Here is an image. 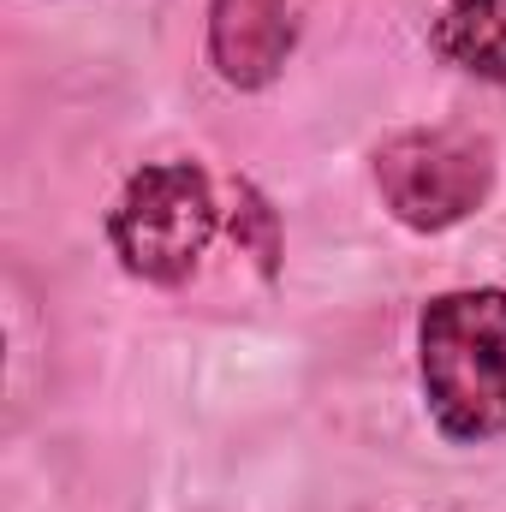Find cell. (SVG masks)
<instances>
[{
    "label": "cell",
    "instance_id": "obj_1",
    "mask_svg": "<svg viewBox=\"0 0 506 512\" xmlns=\"http://www.w3.org/2000/svg\"><path fill=\"white\" fill-rule=\"evenodd\" d=\"M417 370L429 417L447 441H489L506 429V292L459 286L417 316Z\"/></svg>",
    "mask_w": 506,
    "mask_h": 512
},
{
    "label": "cell",
    "instance_id": "obj_2",
    "mask_svg": "<svg viewBox=\"0 0 506 512\" xmlns=\"http://www.w3.org/2000/svg\"><path fill=\"white\" fill-rule=\"evenodd\" d=\"M215 227H221V203L197 161L137 167L108 209V245L120 268L149 286H179L197 268V256L209 251Z\"/></svg>",
    "mask_w": 506,
    "mask_h": 512
},
{
    "label": "cell",
    "instance_id": "obj_3",
    "mask_svg": "<svg viewBox=\"0 0 506 512\" xmlns=\"http://www.w3.org/2000/svg\"><path fill=\"white\" fill-rule=\"evenodd\" d=\"M376 191L411 233H447L471 221L495 191V143L477 131H399L376 149Z\"/></svg>",
    "mask_w": 506,
    "mask_h": 512
},
{
    "label": "cell",
    "instance_id": "obj_4",
    "mask_svg": "<svg viewBox=\"0 0 506 512\" xmlns=\"http://www.w3.org/2000/svg\"><path fill=\"white\" fill-rule=\"evenodd\" d=\"M298 42V0H209V66L233 90H268Z\"/></svg>",
    "mask_w": 506,
    "mask_h": 512
},
{
    "label": "cell",
    "instance_id": "obj_5",
    "mask_svg": "<svg viewBox=\"0 0 506 512\" xmlns=\"http://www.w3.org/2000/svg\"><path fill=\"white\" fill-rule=\"evenodd\" d=\"M435 54L471 78L506 84V0H447L435 18Z\"/></svg>",
    "mask_w": 506,
    "mask_h": 512
},
{
    "label": "cell",
    "instance_id": "obj_6",
    "mask_svg": "<svg viewBox=\"0 0 506 512\" xmlns=\"http://www.w3.org/2000/svg\"><path fill=\"white\" fill-rule=\"evenodd\" d=\"M233 233H239V239L256 251L262 274H274V256H280V245H274V209L256 197L251 185H239V215H233Z\"/></svg>",
    "mask_w": 506,
    "mask_h": 512
}]
</instances>
